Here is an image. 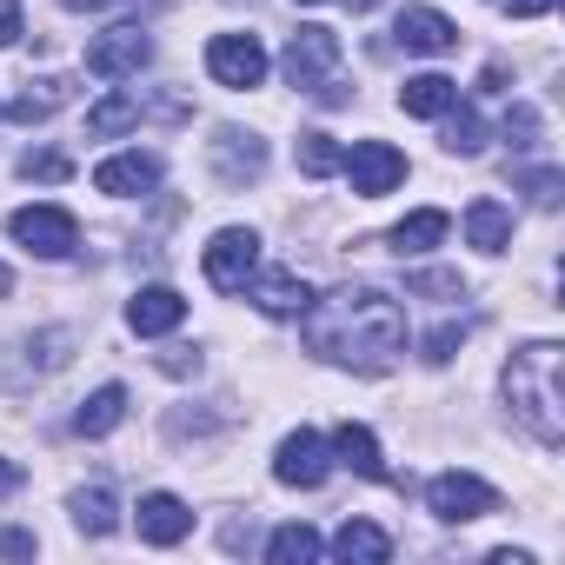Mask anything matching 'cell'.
Masks as SVG:
<instances>
[{
  "label": "cell",
  "instance_id": "1",
  "mask_svg": "<svg viewBox=\"0 0 565 565\" xmlns=\"http://www.w3.org/2000/svg\"><path fill=\"white\" fill-rule=\"evenodd\" d=\"M300 320H307V347L353 373H386L406 353V313L380 287H340V294L313 300Z\"/></svg>",
  "mask_w": 565,
  "mask_h": 565
},
{
  "label": "cell",
  "instance_id": "2",
  "mask_svg": "<svg viewBox=\"0 0 565 565\" xmlns=\"http://www.w3.org/2000/svg\"><path fill=\"white\" fill-rule=\"evenodd\" d=\"M505 406L545 452L565 446V353L552 340H532L505 360Z\"/></svg>",
  "mask_w": 565,
  "mask_h": 565
},
{
  "label": "cell",
  "instance_id": "3",
  "mask_svg": "<svg viewBox=\"0 0 565 565\" xmlns=\"http://www.w3.org/2000/svg\"><path fill=\"white\" fill-rule=\"evenodd\" d=\"M279 67H287V87L320 94L327 107L347 100V87L333 81V67H340V34H333V28H300V34L287 41V54H279Z\"/></svg>",
  "mask_w": 565,
  "mask_h": 565
},
{
  "label": "cell",
  "instance_id": "4",
  "mask_svg": "<svg viewBox=\"0 0 565 565\" xmlns=\"http://www.w3.org/2000/svg\"><path fill=\"white\" fill-rule=\"evenodd\" d=\"M273 479L279 486H300V492H313V486H327L333 479V446L320 439V433H287L279 439V459H273Z\"/></svg>",
  "mask_w": 565,
  "mask_h": 565
},
{
  "label": "cell",
  "instance_id": "5",
  "mask_svg": "<svg viewBox=\"0 0 565 565\" xmlns=\"http://www.w3.org/2000/svg\"><path fill=\"white\" fill-rule=\"evenodd\" d=\"M8 226H14V239H21L28 253H41V259H67V253L81 246V226H74L67 206H21Z\"/></svg>",
  "mask_w": 565,
  "mask_h": 565
},
{
  "label": "cell",
  "instance_id": "6",
  "mask_svg": "<svg viewBox=\"0 0 565 565\" xmlns=\"http://www.w3.org/2000/svg\"><path fill=\"white\" fill-rule=\"evenodd\" d=\"M259 273V239L246 226H220L213 246H206V279L220 294H246V279Z\"/></svg>",
  "mask_w": 565,
  "mask_h": 565
},
{
  "label": "cell",
  "instance_id": "7",
  "mask_svg": "<svg viewBox=\"0 0 565 565\" xmlns=\"http://www.w3.org/2000/svg\"><path fill=\"white\" fill-rule=\"evenodd\" d=\"M206 74L220 81V87H259L266 81V47L253 41V34H213L206 41Z\"/></svg>",
  "mask_w": 565,
  "mask_h": 565
},
{
  "label": "cell",
  "instance_id": "8",
  "mask_svg": "<svg viewBox=\"0 0 565 565\" xmlns=\"http://www.w3.org/2000/svg\"><path fill=\"white\" fill-rule=\"evenodd\" d=\"M340 173L353 180V193H360V200H380V193H393V186L406 180V153H399V147H386V140H360V147L340 160Z\"/></svg>",
  "mask_w": 565,
  "mask_h": 565
},
{
  "label": "cell",
  "instance_id": "9",
  "mask_svg": "<svg viewBox=\"0 0 565 565\" xmlns=\"http://www.w3.org/2000/svg\"><path fill=\"white\" fill-rule=\"evenodd\" d=\"M426 505H433V519L466 525V519H486V512L499 505V492H492L486 479H472V472H439V479L426 486Z\"/></svg>",
  "mask_w": 565,
  "mask_h": 565
},
{
  "label": "cell",
  "instance_id": "10",
  "mask_svg": "<svg viewBox=\"0 0 565 565\" xmlns=\"http://www.w3.org/2000/svg\"><path fill=\"white\" fill-rule=\"evenodd\" d=\"M147 54H153V41H147V28H107L94 47H87V74H100V81H127V74H140L147 67Z\"/></svg>",
  "mask_w": 565,
  "mask_h": 565
},
{
  "label": "cell",
  "instance_id": "11",
  "mask_svg": "<svg viewBox=\"0 0 565 565\" xmlns=\"http://www.w3.org/2000/svg\"><path fill=\"white\" fill-rule=\"evenodd\" d=\"M213 173H220V186H253L266 173V140L239 134V127H220L213 134Z\"/></svg>",
  "mask_w": 565,
  "mask_h": 565
},
{
  "label": "cell",
  "instance_id": "12",
  "mask_svg": "<svg viewBox=\"0 0 565 565\" xmlns=\"http://www.w3.org/2000/svg\"><path fill=\"white\" fill-rule=\"evenodd\" d=\"M393 41H399L406 54H452V47H459V28H452L439 8H406L399 28H393Z\"/></svg>",
  "mask_w": 565,
  "mask_h": 565
},
{
  "label": "cell",
  "instance_id": "13",
  "mask_svg": "<svg viewBox=\"0 0 565 565\" xmlns=\"http://www.w3.org/2000/svg\"><path fill=\"white\" fill-rule=\"evenodd\" d=\"M94 186L114 193V200H134V193H153L160 186V160L153 153H114L94 167Z\"/></svg>",
  "mask_w": 565,
  "mask_h": 565
},
{
  "label": "cell",
  "instance_id": "14",
  "mask_svg": "<svg viewBox=\"0 0 565 565\" xmlns=\"http://www.w3.org/2000/svg\"><path fill=\"white\" fill-rule=\"evenodd\" d=\"M186 320V300L173 294V287H140L134 300H127V327L140 333V340H160V333H173Z\"/></svg>",
  "mask_w": 565,
  "mask_h": 565
},
{
  "label": "cell",
  "instance_id": "15",
  "mask_svg": "<svg viewBox=\"0 0 565 565\" xmlns=\"http://www.w3.org/2000/svg\"><path fill=\"white\" fill-rule=\"evenodd\" d=\"M246 287H253V307L266 320H300L313 307V287H307L300 273H266V279H246Z\"/></svg>",
  "mask_w": 565,
  "mask_h": 565
},
{
  "label": "cell",
  "instance_id": "16",
  "mask_svg": "<svg viewBox=\"0 0 565 565\" xmlns=\"http://www.w3.org/2000/svg\"><path fill=\"white\" fill-rule=\"evenodd\" d=\"M186 532H193L186 499H173V492H147V499H140V539H147V545H180Z\"/></svg>",
  "mask_w": 565,
  "mask_h": 565
},
{
  "label": "cell",
  "instance_id": "17",
  "mask_svg": "<svg viewBox=\"0 0 565 565\" xmlns=\"http://www.w3.org/2000/svg\"><path fill=\"white\" fill-rule=\"evenodd\" d=\"M452 100H459V81H446V74H413V81L399 87V107H406L413 120H439Z\"/></svg>",
  "mask_w": 565,
  "mask_h": 565
},
{
  "label": "cell",
  "instance_id": "18",
  "mask_svg": "<svg viewBox=\"0 0 565 565\" xmlns=\"http://www.w3.org/2000/svg\"><path fill=\"white\" fill-rule=\"evenodd\" d=\"M466 239H472L479 253H505V246H512V213H505L499 200H472V206H466Z\"/></svg>",
  "mask_w": 565,
  "mask_h": 565
},
{
  "label": "cell",
  "instance_id": "19",
  "mask_svg": "<svg viewBox=\"0 0 565 565\" xmlns=\"http://www.w3.org/2000/svg\"><path fill=\"white\" fill-rule=\"evenodd\" d=\"M120 419H127V386H100L94 399H81V413H74V433H81V439H107Z\"/></svg>",
  "mask_w": 565,
  "mask_h": 565
},
{
  "label": "cell",
  "instance_id": "20",
  "mask_svg": "<svg viewBox=\"0 0 565 565\" xmlns=\"http://www.w3.org/2000/svg\"><path fill=\"white\" fill-rule=\"evenodd\" d=\"M333 452H340V466H353L360 479H393V472H386V459H380V439H373L366 426H353V419L333 433Z\"/></svg>",
  "mask_w": 565,
  "mask_h": 565
},
{
  "label": "cell",
  "instance_id": "21",
  "mask_svg": "<svg viewBox=\"0 0 565 565\" xmlns=\"http://www.w3.org/2000/svg\"><path fill=\"white\" fill-rule=\"evenodd\" d=\"M67 100H74V87H67L61 74H47V81H28V87L14 94V107H8V114H14L21 127H34V120H47V114H54V107H67Z\"/></svg>",
  "mask_w": 565,
  "mask_h": 565
},
{
  "label": "cell",
  "instance_id": "22",
  "mask_svg": "<svg viewBox=\"0 0 565 565\" xmlns=\"http://www.w3.org/2000/svg\"><path fill=\"white\" fill-rule=\"evenodd\" d=\"M446 233H452V220H446L439 206H419V213H406V220L393 226V253H433Z\"/></svg>",
  "mask_w": 565,
  "mask_h": 565
},
{
  "label": "cell",
  "instance_id": "23",
  "mask_svg": "<svg viewBox=\"0 0 565 565\" xmlns=\"http://www.w3.org/2000/svg\"><path fill=\"white\" fill-rule=\"evenodd\" d=\"M333 552H340V558H360V565H380V558H393V539H386L373 519H347V525L333 532Z\"/></svg>",
  "mask_w": 565,
  "mask_h": 565
},
{
  "label": "cell",
  "instance_id": "24",
  "mask_svg": "<svg viewBox=\"0 0 565 565\" xmlns=\"http://www.w3.org/2000/svg\"><path fill=\"white\" fill-rule=\"evenodd\" d=\"M439 120H446V134H439V147H446V153H459V160H472V153L486 147V120H479L472 107H459V100H452V107H446Z\"/></svg>",
  "mask_w": 565,
  "mask_h": 565
},
{
  "label": "cell",
  "instance_id": "25",
  "mask_svg": "<svg viewBox=\"0 0 565 565\" xmlns=\"http://www.w3.org/2000/svg\"><path fill=\"white\" fill-rule=\"evenodd\" d=\"M74 525H81L87 539H107V532L120 525L114 492H107V486H81V492H74Z\"/></svg>",
  "mask_w": 565,
  "mask_h": 565
},
{
  "label": "cell",
  "instance_id": "26",
  "mask_svg": "<svg viewBox=\"0 0 565 565\" xmlns=\"http://www.w3.org/2000/svg\"><path fill=\"white\" fill-rule=\"evenodd\" d=\"M127 127H140V100H134V94H107L100 107H87V134H94V140H114V134H127Z\"/></svg>",
  "mask_w": 565,
  "mask_h": 565
},
{
  "label": "cell",
  "instance_id": "27",
  "mask_svg": "<svg viewBox=\"0 0 565 565\" xmlns=\"http://www.w3.org/2000/svg\"><path fill=\"white\" fill-rule=\"evenodd\" d=\"M266 558L273 565H307V558H320V532L313 525H279L266 539Z\"/></svg>",
  "mask_w": 565,
  "mask_h": 565
},
{
  "label": "cell",
  "instance_id": "28",
  "mask_svg": "<svg viewBox=\"0 0 565 565\" xmlns=\"http://www.w3.org/2000/svg\"><path fill=\"white\" fill-rule=\"evenodd\" d=\"M294 160H300V173L307 180H327V173H340V147H333V134H300V147H294Z\"/></svg>",
  "mask_w": 565,
  "mask_h": 565
},
{
  "label": "cell",
  "instance_id": "29",
  "mask_svg": "<svg viewBox=\"0 0 565 565\" xmlns=\"http://www.w3.org/2000/svg\"><path fill=\"white\" fill-rule=\"evenodd\" d=\"M459 347H466V320H446V327H433V333H426V366H446Z\"/></svg>",
  "mask_w": 565,
  "mask_h": 565
},
{
  "label": "cell",
  "instance_id": "30",
  "mask_svg": "<svg viewBox=\"0 0 565 565\" xmlns=\"http://www.w3.org/2000/svg\"><path fill=\"white\" fill-rule=\"evenodd\" d=\"M21 173H28V180H67V173H74V160H67V153H54V147H41V153H21Z\"/></svg>",
  "mask_w": 565,
  "mask_h": 565
},
{
  "label": "cell",
  "instance_id": "31",
  "mask_svg": "<svg viewBox=\"0 0 565 565\" xmlns=\"http://www.w3.org/2000/svg\"><path fill=\"white\" fill-rule=\"evenodd\" d=\"M505 140H512L519 153L539 147V114H532V107H512V114H505Z\"/></svg>",
  "mask_w": 565,
  "mask_h": 565
},
{
  "label": "cell",
  "instance_id": "32",
  "mask_svg": "<svg viewBox=\"0 0 565 565\" xmlns=\"http://www.w3.org/2000/svg\"><path fill=\"white\" fill-rule=\"evenodd\" d=\"M413 294H452V300H459V273H419Z\"/></svg>",
  "mask_w": 565,
  "mask_h": 565
},
{
  "label": "cell",
  "instance_id": "33",
  "mask_svg": "<svg viewBox=\"0 0 565 565\" xmlns=\"http://www.w3.org/2000/svg\"><path fill=\"white\" fill-rule=\"evenodd\" d=\"M21 41V0H0V47Z\"/></svg>",
  "mask_w": 565,
  "mask_h": 565
},
{
  "label": "cell",
  "instance_id": "34",
  "mask_svg": "<svg viewBox=\"0 0 565 565\" xmlns=\"http://www.w3.org/2000/svg\"><path fill=\"white\" fill-rule=\"evenodd\" d=\"M499 8L512 14V21H539V14H552L558 0H499Z\"/></svg>",
  "mask_w": 565,
  "mask_h": 565
},
{
  "label": "cell",
  "instance_id": "35",
  "mask_svg": "<svg viewBox=\"0 0 565 565\" xmlns=\"http://www.w3.org/2000/svg\"><path fill=\"white\" fill-rule=\"evenodd\" d=\"M0 552H8V558H34V532H21V525H14L8 539H0Z\"/></svg>",
  "mask_w": 565,
  "mask_h": 565
},
{
  "label": "cell",
  "instance_id": "36",
  "mask_svg": "<svg viewBox=\"0 0 565 565\" xmlns=\"http://www.w3.org/2000/svg\"><path fill=\"white\" fill-rule=\"evenodd\" d=\"M160 366H167V373H200V353H186V347H173V353H167Z\"/></svg>",
  "mask_w": 565,
  "mask_h": 565
},
{
  "label": "cell",
  "instance_id": "37",
  "mask_svg": "<svg viewBox=\"0 0 565 565\" xmlns=\"http://www.w3.org/2000/svg\"><path fill=\"white\" fill-rule=\"evenodd\" d=\"M8 492H21V466H14V459H0V499H8Z\"/></svg>",
  "mask_w": 565,
  "mask_h": 565
},
{
  "label": "cell",
  "instance_id": "38",
  "mask_svg": "<svg viewBox=\"0 0 565 565\" xmlns=\"http://www.w3.org/2000/svg\"><path fill=\"white\" fill-rule=\"evenodd\" d=\"M8 294H14V273H8V266H0V300H8Z\"/></svg>",
  "mask_w": 565,
  "mask_h": 565
},
{
  "label": "cell",
  "instance_id": "39",
  "mask_svg": "<svg viewBox=\"0 0 565 565\" xmlns=\"http://www.w3.org/2000/svg\"><path fill=\"white\" fill-rule=\"evenodd\" d=\"M67 8H107V0H67Z\"/></svg>",
  "mask_w": 565,
  "mask_h": 565
},
{
  "label": "cell",
  "instance_id": "40",
  "mask_svg": "<svg viewBox=\"0 0 565 565\" xmlns=\"http://www.w3.org/2000/svg\"><path fill=\"white\" fill-rule=\"evenodd\" d=\"M300 8H320V0H300Z\"/></svg>",
  "mask_w": 565,
  "mask_h": 565
}]
</instances>
